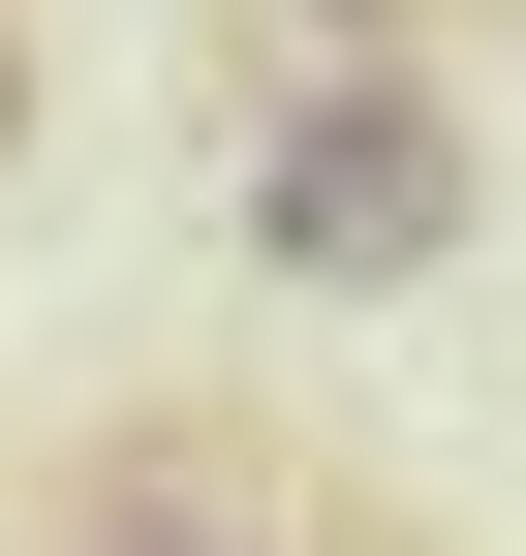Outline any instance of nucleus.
Masks as SVG:
<instances>
[{"instance_id": "f257e3e1", "label": "nucleus", "mask_w": 526, "mask_h": 556, "mask_svg": "<svg viewBox=\"0 0 526 556\" xmlns=\"http://www.w3.org/2000/svg\"><path fill=\"white\" fill-rule=\"evenodd\" d=\"M465 93H434V62H279V124H248V248L310 278V309H372V278H434L465 248Z\"/></svg>"}, {"instance_id": "f03ea898", "label": "nucleus", "mask_w": 526, "mask_h": 556, "mask_svg": "<svg viewBox=\"0 0 526 556\" xmlns=\"http://www.w3.org/2000/svg\"><path fill=\"white\" fill-rule=\"evenodd\" d=\"M62 556H310V495L248 433H93L62 464Z\"/></svg>"}, {"instance_id": "7ed1b4c3", "label": "nucleus", "mask_w": 526, "mask_h": 556, "mask_svg": "<svg viewBox=\"0 0 526 556\" xmlns=\"http://www.w3.org/2000/svg\"><path fill=\"white\" fill-rule=\"evenodd\" d=\"M279 31H310V62H434L465 0H279Z\"/></svg>"}, {"instance_id": "20e7f679", "label": "nucleus", "mask_w": 526, "mask_h": 556, "mask_svg": "<svg viewBox=\"0 0 526 556\" xmlns=\"http://www.w3.org/2000/svg\"><path fill=\"white\" fill-rule=\"evenodd\" d=\"M0 155H32V31H0Z\"/></svg>"}]
</instances>
